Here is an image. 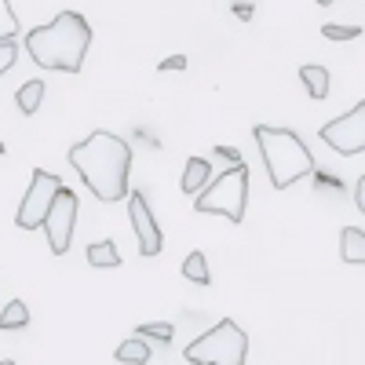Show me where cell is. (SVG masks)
Masks as SVG:
<instances>
[{
	"mask_svg": "<svg viewBox=\"0 0 365 365\" xmlns=\"http://www.w3.org/2000/svg\"><path fill=\"white\" fill-rule=\"evenodd\" d=\"M245 354H249V336L234 318H223L216 329L201 332L182 351L190 365H245Z\"/></svg>",
	"mask_w": 365,
	"mask_h": 365,
	"instance_id": "5",
	"label": "cell"
},
{
	"mask_svg": "<svg viewBox=\"0 0 365 365\" xmlns=\"http://www.w3.org/2000/svg\"><path fill=\"white\" fill-rule=\"evenodd\" d=\"M340 256H344V263H361L365 267V230L344 227V234H340Z\"/></svg>",
	"mask_w": 365,
	"mask_h": 365,
	"instance_id": "11",
	"label": "cell"
},
{
	"mask_svg": "<svg viewBox=\"0 0 365 365\" xmlns=\"http://www.w3.org/2000/svg\"><path fill=\"white\" fill-rule=\"evenodd\" d=\"M252 135H256V146L263 154V165H267V175H270L274 190H289L292 182H299L303 175L314 172V154L292 128L256 125Z\"/></svg>",
	"mask_w": 365,
	"mask_h": 365,
	"instance_id": "3",
	"label": "cell"
},
{
	"mask_svg": "<svg viewBox=\"0 0 365 365\" xmlns=\"http://www.w3.org/2000/svg\"><path fill=\"white\" fill-rule=\"evenodd\" d=\"M15 58H19V48H15V41H0V77H4V73L15 66Z\"/></svg>",
	"mask_w": 365,
	"mask_h": 365,
	"instance_id": "21",
	"label": "cell"
},
{
	"mask_svg": "<svg viewBox=\"0 0 365 365\" xmlns=\"http://www.w3.org/2000/svg\"><path fill=\"white\" fill-rule=\"evenodd\" d=\"M128 216H132V230L139 237V252L143 256H158L165 249V237H161V230L154 223V212H150V205H146V194H139V190L128 194Z\"/></svg>",
	"mask_w": 365,
	"mask_h": 365,
	"instance_id": "9",
	"label": "cell"
},
{
	"mask_svg": "<svg viewBox=\"0 0 365 365\" xmlns=\"http://www.w3.org/2000/svg\"><path fill=\"white\" fill-rule=\"evenodd\" d=\"M41 99H44V81H26V84L19 88V96H15V103H19V110H22L26 117L37 113Z\"/></svg>",
	"mask_w": 365,
	"mask_h": 365,
	"instance_id": "16",
	"label": "cell"
},
{
	"mask_svg": "<svg viewBox=\"0 0 365 365\" xmlns=\"http://www.w3.org/2000/svg\"><path fill=\"white\" fill-rule=\"evenodd\" d=\"M314 4H322V8H329V4H336V0H314Z\"/></svg>",
	"mask_w": 365,
	"mask_h": 365,
	"instance_id": "26",
	"label": "cell"
},
{
	"mask_svg": "<svg viewBox=\"0 0 365 365\" xmlns=\"http://www.w3.org/2000/svg\"><path fill=\"white\" fill-rule=\"evenodd\" d=\"M70 165L77 168L81 182L103 205H117L128 194L132 172V146L113 132H91L77 146H70Z\"/></svg>",
	"mask_w": 365,
	"mask_h": 365,
	"instance_id": "1",
	"label": "cell"
},
{
	"mask_svg": "<svg viewBox=\"0 0 365 365\" xmlns=\"http://www.w3.org/2000/svg\"><path fill=\"white\" fill-rule=\"evenodd\" d=\"M212 179V165L205 161V158H190L187 161V168H182V182H179V187H182V194H201L205 190V182Z\"/></svg>",
	"mask_w": 365,
	"mask_h": 365,
	"instance_id": "10",
	"label": "cell"
},
{
	"mask_svg": "<svg viewBox=\"0 0 365 365\" xmlns=\"http://www.w3.org/2000/svg\"><path fill=\"white\" fill-rule=\"evenodd\" d=\"M88 263L91 267H106V270H113V267H120V252H117V245L113 241H91L88 245Z\"/></svg>",
	"mask_w": 365,
	"mask_h": 365,
	"instance_id": "13",
	"label": "cell"
},
{
	"mask_svg": "<svg viewBox=\"0 0 365 365\" xmlns=\"http://www.w3.org/2000/svg\"><path fill=\"white\" fill-rule=\"evenodd\" d=\"M63 187H66V182L58 179L55 172L37 168L34 179H29V190H26L22 205H19L15 223H19L22 230H37V227H44L48 212H51V205H55V197H58V190H63Z\"/></svg>",
	"mask_w": 365,
	"mask_h": 365,
	"instance_id": "6",
	"label": "cell"
},
{
	"mask_svg": "<svg viewBox=\"0 0 365 365\" xmlns=\"http://www.w3.org/2000/svg\"><path fill=\"white\" fill-rule=\"evenodd\" d=\"M77 212H81V201L70 187L58 190L48 220H44V234H48V245L55 256H66L70 252V237H73V223H77Z\"/></svg>",
	"mask_w": 365,
	"mask_h": 365,
	"instance_id": "8",
	"label": "cell"
},
{
	"mask_svg": "<svg viewBox=\"0 0 365 365\" xmlns=\"http://www.w3.org/2000/svg\"><path fill=\"white\" fill-rule=\"evenodd\" d=\"M354 205H358V212H365V175L358 179V187H354Z\"/></svg>",
	"mask_w": 365,
	"mask_h": 365,
	"instance_id": "25",
	"label": "cell"
},
{
	"mask_svg": "<svg viewBox=\"0 0 365 365\" xmlns=\"http://www.w3.org/2000/svg\"><path fill=\"white\" fill-rule=\"evenodd\" d=\"M139 336H143V340H158V344H168V340L175 336V329H172L168 322H146V325H139Z\"/></svg>",
	"mask_w": 365,
	"mask_h": 365,
	"instance_id": "19",
	"label": "cell"
},
{
	"mask_svg": "<svg viewBox=\"0 0 365 365\" xmlns=\"http://www.w3.org/2000/svg\"><path fill=\"white\" fill-rule=\"evenodd\" d=\"M158 70H187V55H168Z\"/></svg>",
	"mask_w": 365,
	"mask_h": 365,
	"instance_id": "22",
	"label": "cell"
},
{
	"mask_svg": "<svg viewBox=\"0 0 365 365\" xmlns=\"http://www.w3.org/2000/svg\"><path fill=\"white\" fill-rule=\"evenodd\" d=\"M318 135H322L325 146H332V150H336V154H344V158L365 154V103H358V106L347 110L344 117L322 125Z\"/></svg>",
	"mask_w": 365,
	"mask_h": 365,
	"instance_id": "7",
	"label": "cell"
},
{
	"mask_svg": "<svg viewBox=\"0 0 365 365\" xmlns=\"http://www.w3.org/2000/svg\"><path fill=\"white\" fill-rule=\"evenodd\" d=\"M299 81L307 88L311 99H325L329 96V70L325 66H299Z\"/></svg>",
	"mask_w": 365,
	"mask_h": 365,
	"instance_id": "12",
	"label": "cell"
},
{
	"mask_svg": "<svg viewBox=\"0 0 365 365\" xmlns=\"http://www.w3.org/2000/svg\"><path fill=\"white\" fill-rule=\"evenodd\" d=\"M182 278L187 282H194V285H212V270H208V259H205V252H190L187 259H182Z\"/></svg>",
	"mask_w": 365,
	"mask_h": 365,
	"instance_id": "14",
	"label": "cell"
},
{
	"mask_svg": "<svg viewBox=\"0 0 365 365\" xmlns=\"http://www.w3.org/2000/svg\"><path fill=\"white\" fill-rule=\"evenodd\" d=\"M322 37H329V41H354V37H361V26H336V22H325V26H322Z\"/></svg>",
	"mask_w": 365,
	"mask_h": 365,
	"instance_id": "20",
	"label": "cell"
},
{
	"mask_svg": "<svg viewBox=\"0 0 365 365\" xmlns=\"http://www.w3.org/2000/svg\"><path fill=\"white\" fill-rule=\"evenodd\" d=\"M91 48V26L81 11H58L48 26H34L26 34V51L44 70L81 73Z\"/></svg>",
	"mask_w": 365,
	"mask_h": 365,
	"instance_id": "2",
	"label": "cell"
},
{
	"mask_svg": "<svg viewBox=\"0 0 365 365\" xmlns=\"http://www.w3.org/2000/svg\"><path fill=\"white\" fill-rule=\"evenodd\" d=\"M216 154H220L223 161H230V165H241V154H237L234 146H216Z\"/></svg>",
	"mask_w": 365,
	"mask_h": 365,
	"instance_id": "23",
	"label": "cell"
},
{
	"mask_svg": "<svg viewBox=\"0 0 365 365\" xmlns=\"http://www.w3.org/2000/svg\"><path fill=\"white\" fill-rule=\"evenodd\" d=\"M0 365H15V361H11V358H8V361H0Z\"/></svg>",
	"mask_w": 365,
	"mask_h": 365,
	"instance_id": "27",
	"label": "cell"
},
{
	"mask_svg": "<svg viewBox=\"0 0 365 365\" xmlns=\"http://www.w3.org/2000/svg\"><path fill=\"white\" fill-rule=\"evenodd\" d=\"M15 34H19V15L11 0H0V41H15Z\"/></svg>",
	"mask_w": 365,
	"mask_h": 365,
	"instance_id": "18",
	"label": "cell"
},
{
	"mask_svg": "<svg viewBox=\"0 0 365 365\" xmlns=\"http://www.w3.org/2000/svg\"><path fill=\"white\" fill-rule=\"evenodd\" d=\"M234 15H237L241 22H249V19H252V4H249V0H237V4H234Z\"/></svg>",
	"mask_w": 365,
	"mask_h": 365,
	"instance_id": "24",
	"label": "cell"
},
{
	"mask_svg": "<svg viewBox=\"0 0 365 365\" xmlns=\"http://www.w3.org/2000/svg\"><path fill=\"white\" fill-rule=\"evenodd\" d=\"M245 201H249V165H230L216 179L205 182V190L194 197V208L205 216H227L230 223L245 220Z\"/></svg>",
	"mask_w": 365,
	"mask_h": 365,
	"instance_id": "4",
	"label": "cell"
},
{
	"mask_svg": "<svg viewBox=\"0 0 365 365\" xmlns=\"http://www.w3.org/2000/svg\"><path fill=\"white\" fill-rule=\"evenodd\" d=\"M29 325V307L22 299H11L4 311H0V329L4 332H11V329H26Z\"/></svg>",
	"mask_w": 365,
	"mask_h": 365,
	"instance_id": "17",
	"label": "cell"
},
{
	"mask_svg": "<svg viewBox=\"0 0 365 365\" xmlns=\"http://www.w3.org/2000/svg\"><path fill=\"white\" fill-rule=\"evenodd\" d=\"M113 358H117L120 365H146V361H150V347H146L143 336H135V340L120 344V347L113 351Z\"/></svg>",
	"mask_w": 365,
	"mask_h": 365,
	"instance_id": "15",
	"label": "cell"
}]
</instances>
